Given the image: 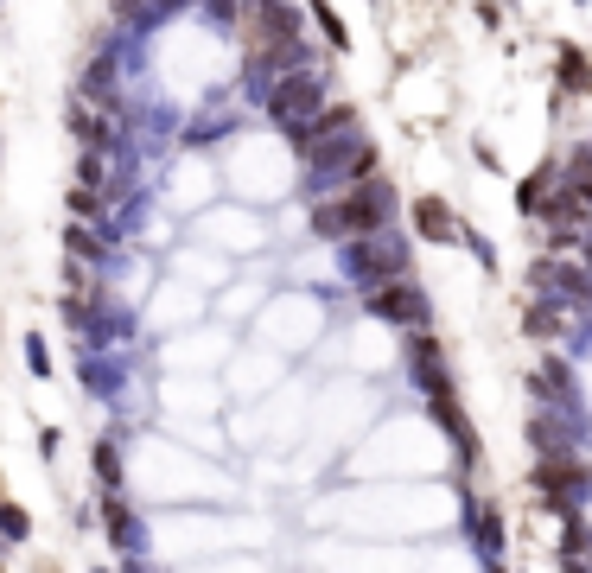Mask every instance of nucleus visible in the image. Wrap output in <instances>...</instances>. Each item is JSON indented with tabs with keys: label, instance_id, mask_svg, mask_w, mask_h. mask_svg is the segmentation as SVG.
Here are the masks:
<instances>
[{
	"label": "nucleus",
	"instance_id": "obj_13",
	"mask_svg": "<svg viewBox=\"0 0 592 573\" xmlns=\"http://www.w3.org/2000/svg\"><path fill=\"white\" fill-rule=\"evenodd\" d=\"M561 561H592V529L580 516H567V535H561Z\"/></svg>",
	"mask_w": 592,
	"mask_h": 573
},
{
	"label": "nucleus",
	"instance_id": "obj_5",
	"mask_svg": "<svg viewBox=\"0 0 592 573\" xmlns=\"http://www.w3.org/2000/svg\"><path fill=\"white\" fill-rule=\"evenodd\" d=\"M325 109V77H281L268 90V115L281 121V128L293 134V128H306L312 115Z\"/></svg>",
	"mask_w": 592,
	"mask_h": 573
},
{
	"label": "nucleus",
	"instance_id": "obj_19",
	"mask_svg": "<svg viewBox=\"0 0 592 573\" xmlns=\"http://www.w3.org/2000/svg\"><path fill=\"white\" fill-rule=\"evenodd\" d=\"M516 204H522V211H535V204H542V185H535V179L516 185Z\"/></svg>",
	"mask_w": 592,
	"mask_h": 573
},
{
	"label": "nucleus",
	"instance_id": "obj_2",
	"mask_svg": "<svg viewBox=\"0 0 592 573\" xmlns=\"http://www.w3.org/2000/svg\"><path fill=\"white\" fill-rule=\"evenodd\" d=\"M370 172H376V147L363 141L357 128H344V134H332V141L312 147V191L357 185V179H370Z\"/></svg>",
	"mask_w": 592,
	"mask_h": 573
},
{
	"label": "nucleus",
	"instance_id": "obj_9",
	"mask_svg": "<svg viewBox=\"0 0 592 573\" xmlns=\"http://www.w3.org/2000/svg\"><path fill=\"white\" fill-rule=\"evenodd\" d=\"M255 20H261V39H268V45H293V39H300V20H293L287 0H255Z\"/></svg>",
	"mask_w": 592,
	"mask_h": 573
},
{
	"label": "nucleus",
	"instance_id": "obj_14",
	"mask_svg": "<svg viewBox=\"0 0 592 573\" xmlns=\"http://www.w3.org/2000/svg\"><path fill=\"white\" fill-rule=\"evenodd\" d=\"M522 325H529V338H561V312H554V306H529V319H522Z\"/></svg>",
	"mask_w": 592,
	"mask_h": 573
},
{
	"label": "nucleus",
	"instance_id": "obj_18",
	"mask_svg": "<svg viewBox=\"0 0 592 573\" xmlns=\"http://www.w3.org/2000/svg\"><path fill=\"white\" fill-rule=\"evenodd\" d=\"M96 465H102V478L121 484V465H115V446H96Z\"/></svg>",
	"mask_w": 592,
	"mask_h": 573
},
{
	"label": "nucleus",
	"instance_id": "obj_16",
	"mask_svg": "<svg viewBox=\"0 0 592 573\" xmlns=\"http://www.w3.org/2000/svg\"><path fill=\"white\" fill-rule=\"evenodd\" d=\"M109 535H115V542H134V516L121 510L115 497H109Z\"/></svg>",
	"mask_w": 592,
	"mask_h": 573
},
{
	"label": "nucleus",
	"instance_id": "obj_6",
	"mask_svg": "<svg viewBox=\"0 0 592 573\" xmlns=\"http://www.w3.org/2000/svg\"><path fill=\"white\" fill-rule=\"evenodd\" d=\"M535 484L548 491V503H554L561 516H573V503L592 491V472H586L573 453H542V465H535Z\"/></svg>",
	"mask_w": 592,
	"mask_h": 573
},
{
	"label": "nucleus",
	"instance_id": "obj_7",
	"mask_svg": "<svg viewBox=\"0 0 592 573\" xmlns=\"http://www.w3.org/2000/svg\"><path fill=\"white\" fill-rule=\"evenodd\" d=\"M408 370H414V382L440 402V395H452V376H446V363H440V344H433L427 332H414L408 338Z\"/></svg>",
	"mask_w": 592,
	"mask_h": 573
},
{
	"label": "nucleus",
	"instance_id": "obj_4",
	"mask_svg": "<svg viewBox=\"0 0 592 573\" xmlns=\"http://www.w3.org/2000/svg\"><path fill=\"white\" fill-rule=\"evenodd\" d=\"M363 306H370V319H389V325H408V332H427V319H433V306H427V293L408 281V274H395V281H382V287H363Z\"/></svg>",
	"mask_w": 592,
	"mask_h": 573
},
{
	"label": "nucleus",
	"instance_id": "obj_8",
	"mask_svg": "<svg viewBox=\"0 0 592 573\" xmlns=\"http://www.w3.org/2000/svg\"><path fill=\"white\" fill-rule=\"evenodd\" d=\"M535 287L548 300H567V306H592V274L586 268H561V262H542L535 268Z\"/></svg>",
	"mask_w": 592,
	"mask_h": 573
},
{
	"label": "nucleus",
	"instance_id": "obj_15",
	"mask_svg": "<svg viewBox=\"0 0 592 573\" xmlns=\"http://www.w3.org/2000/svg\"><path fill=\"white\" fill-rule=\"evenodd\" d=\"M312 20H319V26H325V39H332L338 51H344V45H351V32H344V26H338V13H332V0H312Z\"/></svg>",
	"mask_w": 592,
	"mask_h": 573
},
{
	"label": "nucleus",
	"instance_id": "obj_12",
	"mask_svg": "<svg viewBox=\"0 0 592 573\" xmlns=\"http://www.w3.org/2000/svg\"><path fill=\"white\" fill-rule=\"evenodd\" d=\"M561 90H573V96H586V90H592V64H586L573 45L561 51Z\"/></svg>",
	"mask_w": 592,
	"mask_h": 573
},
{
	"label": "nucleus",
	"instance_id": "obj_3",
	"mask_svg": "<svg viewBox=\"0 0 592 573\" xmlns=\"http://www.w3.org/2000/svg\"><path fill=\"white\" fill-rule=\"evenodd\" d=\"M344 274L363 287H382V281H395V274H408V242L382 223V230H363L344 242Z\"/></svg>",
	"mask_w": 592,
	"mask_h": 573
},
{
	"label": "nucleus",
	"instance_id": "obj_17",
	"mask_svg": "<svg viewBox=\"0 0 592 573\" xmlns=\"http://www.w3.org/2000/svg\"><path fill=\"white\" fill-rule=\"evenodd\" d=\"M77 179H83V185H90V191L102 185V153H83V166H77Z\"/></svg>",
	"mask_w": 592,
	"mask_h": 573
},
{
	"label": "nucleus",
	"instance_id": "obj_10",
	"mask_svg": "<svg viewBox=\"0 0 592 573\" xmlns=\"http://www.w3.org/2000/svg\"><path fill=\"white\" fill-rule=\"evenodd\" d=\"M414 230H421L427 242H452L459 230H452V211L440 198H414Z\"/></svg>",
	"mask_w": 592,
	"mask_h": 573
},
{
	"label": "nucleus",
	"instance_id": "obj_1",
	"mask_svg": "<svg viewBox=\"0 0 592 573\" xmlns=\"http://www.w3.org/2000/svg\"><path fill=\"white\" fill-rule=\"evenodd\" d=\"M389 211H395V191L382 185V179H357L344 198H325L319 211H312V230L319 236H363V230H382L389 223Z\"/></svg>",
	"mask_w": 592,
	"mask_h": 573
},
{
	"label": "nucleus",
	"instance_id": "obj_11",
	"mask_svg": "<svg viewBox=\"0 0 592 573\" xmlns=\"http://www.w3.org/2000/svg\"><path fill=\"white\" fill-rule=\"evenodd\" d=\"M478 548H484V561H503V516L491 503H478Z\"/></svg>",
	"mask_w": 592,
	"mask_h": 573
}]
</instances>
